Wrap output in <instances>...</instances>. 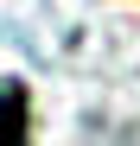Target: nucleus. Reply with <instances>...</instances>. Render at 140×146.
<instances>
[{
  "instance_id": "obj_1",
  "label": "nucleus",
  "mask_w": 140,
  "mask_h": 146,
  "mask_svg": "<svg viewBox=\"0 0 140 146\" xmlns=\"http://www.w3.org/2000/svg\"><path fill=\"white\" fill-rule=\"evenodd\" d=\"M0 146H26V95H19V83H0Z\"/></svg>"
}]
</instances>
